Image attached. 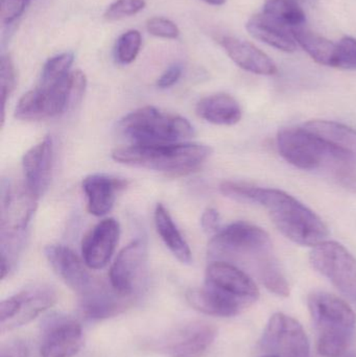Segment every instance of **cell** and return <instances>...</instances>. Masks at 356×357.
<instances>
[{
	"instance_id": "35",
	"label": "cell",
	"mask_w": 356,
	"mask_h": 357,
	"mask_svg": "<svg viewBox=\"0 0 356 357\" xmlns=\"http://www.w3.org/2000/svg\"><path fill=\"white\" fill-rule=\"evenodd\" d=\"M31 0H0V21L12 24L24 13Z\"/></svg>"
},
{
	"instance_id": "37",
	"label": "cell",
	"mask_w": 356,
	"mask_h": 357,
	"mask_svg": "<svg viewBox=\"0 0 356 357\" xmlns=\"http://www.w3.org/2000/svg\"><path fill=\"white\" fill-rule=\"evenodd\" d=\"M201 226L207 234H215L219 231V213L215 208H207L201 218Z\"/></svg>"
},
{
	"instance_id": "28",
	"label": "cell",
	"mask_w": 356,
	"mask_h": 357,
	"mask_svg": "<svg viewBox=\"0 0 356 357\" xmlns=\"http://www.w3.org/2000/svg\"><path fill=\"white\" fill-rule=\"evenodd\" d=\"M75 61L73 52H66L48 59L42 69L39 87H52L66 79Z\"/></svg>"
},
{
	"instance_id": "16",
	"label": "cell",
	"mask_w": 356,
	"mask_h": 357,
	"mask_svg": "<svg viewBox=\"0 0 356 357\" xmlns=\"http://www.w3.org/2000/svg\"><path fill=\"white\" fill-rule=\"evenodd\" d=\"M83 345V329L70 319L54 317L46 323L40 346L41 357H72Z\"/></svg>"
},
{
	"instance_id": "17",
	"label": "cell",
	"mask_w": 356,
	"mask_h": 357,
	"mask_svg": "<svg viewBox=\"0 0 356 357\" xmlns=\"http://www.w3.org/2000/svg\"><path fill=\"white\" fill-rule=\"evenodd\" d=\"M54 157V140L50 136H46L39 144L29 149L23 156L25 185L39 199L49 187Z\"/></svg>"
},
{
	"instance_id": "7",
	"label": "cell",
	"mask_w": 356,
	"mask_h": 357,
	"mask_svg": "<svg viewBox=\"0 0 356 357\" xmlns=\"http://www.w3.org/2000/svg\"><path fill=\"white\" fill-rule=\"evenodd\" d=\"M118 131L132 144H179L194 137L192 123L179 115L162 112L155 107H144L125 115Z\"/></svg>"
},
{
	"instance_id": "13",
	"label": "cell",
	"mask_w": 356,
	"mask_h": 357,
	"mask_svg": "<svg viewBox=\"0 0 356 357\" xmlns=\"http://www.w3.org/2000/svg\"><path fill=\"white\" fill-rule=\"evenodd\" d=\"M148 274V245L135 239L119 252L109 272L111 287L125 298L141 291Z\"/></svg>"
},
{
	"instance_id": "39",
	"label": "cell",
	"mask_w": 356,
	"mask_h": 357,
	"mask_svg": "<svg viewBox=\"0 0 356 357\" xmlns=\"http://www.w3.org/2000/svg\"><path fill=\"white\" fill-rule=\"evenodd\" d=\"M207 3L212 4V6H222L225 3L226 0H204Z\"/></svg>"
},
{
	"instance_id": "10",
	"label": "cell",
	"mask_w": 356,
	"mask_h": 357,
	"mask_svg": "<svg viewBox=\"0 0 356 357\" xmlns=\"http://www.w3.org/2000/svg\"><path fill=\"white\" fill-rule=\"evenodd\" d=\"M39 197L26 185L2 181L0 241L25 239L27 227L37 209Z\"/></svg>"
},
{
	"instance_id": "30",
	"label": "cell",
	"mask_w": 356,
	"mask_h": 357,
	"mask_svg": "<svg viewBox=\"0 0 356 357\" xmlns=\"http://www.w3.org/2000/svg\"><path fill=\"white\" fill-rule=\"evenodd\" d=\"M257 277L265 285V289L271 293L284 298L290 296V285L280 268L277 259L265 266Z\"/></svg>"
},
{
	"instance_id": "34",
	"label": "cell",
	"mask_w": 356,
	"mask_h": 357,
	"mask_svg": "<svg viewBox=\"0 0 356 357\" xmlns=\"http://www.w3.org/2000/svg\"><path fill=\"white\" fill-rule=\"evenodd\" d=\"M146 29L150 35L164 39H177L180 29L175 22L163 17H153L146 22Z\"/></svg>"
},
{
	"instance_id": "36",
	"label": "cell",
	"mask_w": 356,
	"mask_h": 357,
	"mask_svg": "<svg viewBox=\"0 0 356 357\" xmlns=\"http://www.w3.org/2000/svg\"><path fill=\"white\" fill-rule=\"evenodd\" d=\"M182 73H183V68H182L181 64L171 65L159 77L158 81H157V86L160 89H167V88L173 87L179 81Z\"/></svg>"
},
{
	"instance_id": "41",
	"label": "cell",
	"mask_w": 356,
	"mask_h": 357,
	"mask_svg": "<svg viewBox=\"0 0 356 357\" xmlns=\"http://www.w3.org/2000/svg\"><path fill=\"white\" fill-rule=\"evenodd\" d=\"M263 357H276V356H268V354H267V356H263Z\"/></svg>"
},
{
	"instance_id": "38",
	"label": "cell",
	"mask_w": 356,
	"mask_h": 357,
	"mask_svg": "<svg viewBox=\"0 0 356 357\" xmlns=\"http://www.w3.org/2000/svg\"><path fill=\"white\" fill-rule=\"evenodd\" d=\"M29 349L22 341H13L2 346L0 357H27Z\"/></svg>"
},
{
	"instance_id": "15",
	"label": "cell",
	"mask_w": 356,
	"mask_h": 357,
	"mask_svg": "<svg viewBox=\"0 0 356 357\" xmlns=\"http://www.w3.org/2000/svg\"><path fill=\"white\" fill-rule=\"evenodd\" d=\"M121 236V227L114 218H106L88 232L82 241V256L91 270L108 266Z\"/></svg>"
},
{
	"instance_id": "1",
	"label": "cell",
	"mask_w": 356,
	"mask_h": 357,
	"mask_svg": "<svg viewBox=\"0 0 356 357\" xmlns=\"http://www.w3.org/2000/svg\"><path fill=\"white\" fill-rule=\"evenodd\" d=\"M219 190L225 197L235 201L265 207L278 230L298 245L316 247L330 235L327 227L315 212L279 189L225 181Z\"/></svg>"
},
{
	"instance_id": "27",
	"label": "cell",
	"mask_w": 356,
	"mask_h": 357,
	"mask_svg": "<svg viewBox=\"0 0 356 357\" xmlns=\"http://www.w3.org/2000/svg\"><path fill=\"white\" fill-rule=\"evenodd\" d=\"M304 128L322 139L356 155V131L353 128L328 121H311Z\"/></svg>"
},
{
	"instance_id": "8",
	"label": "cell",
	"mask_w": 356,
	"mask_h": 357,
	"mask_svg": "<svg viewBox=\"0 0 356 357\" xmlns=\"http://www.w3.org/2000/svg\"><path fill=\"white\" fill-rule=\"evenodd\" d=\"M86 84L72 73L52 87H39L23 94L15 109L21 121H36L52 119L79 104L85 93Z\"/></svg>"
},
{
	"instance_id": "22",
	"label": "cell",
	"mask_w": 356,
	"mask_h": 357,
	"mask_svg": "<svg viewBox=\"0 0 356 357\" xmlns=\"http://www.w3.org/2000/svg\"><path fill=\"white\" fill-rule=\"evenodd\" d=\"M125 298L113 289L108 291L96 283L93 289L81 296V308L83 314L92 320L112 318L125 310Z\"/></svg>"
},
{
	"instance_id": "19",
	"label": "cell",
	"mask_w": 356,
	"mask_h": 357,
	"mask_svg": "<svg viewBox=\"0 0 356 357\" xmlns=\"http://www.w3.org/2000/svg\"><path fill=\"white\" fill-rule=\"evenodd\" d=\"M82 186L87 197L89 213L104 216L112 210L117 192L127 186V181L105 174H94L84 178Z\"/></svg>"
},
{
	"instance_id": "32",
	"label": "cell",
	"mask_w": 356,
	"mask_h": 357,
	"mask_svg": "<svg viewBox=\"0 0 356 357\" xmlns=\"http://www.w3.org/2000/svg\"><path fill=\"white\" fill-rule=\"evenodd\" d=\"M146 6L144 0H115L107 8L104 16L109 21L121 20L138 14Z\"/></svg>"
},
{
	"instance_id": "5",
	"label": "cell",
	"mask_w": 356,
	"mask_h": 357,
	"mask_svg": "<svg viewBox=\"0 0 356 357\" xmlns=\"http://www.w3.org/2000/svg\"><path fill=\"white\" fill-rule=\"evenodd\" d=\"M309 310L318 333V352L324 357H343L355 335L356 314L344 300L325 291L309 297Z\"/></svg>"
},
{
	"instance_id": "26",
	"label": "cell",
	"mask_w": 356,
	"mask_h": 357,
	"mask_svg": "<svg viewBox=\"0 0 356 357\" xmlns=\"http://www.w3.org/2000/svg\"><path fill=\"white\" fill-rule=\"evenodd\" d=\"M297 0H265L261 13L292 31L307 22V15Z\"/></svg>"
},
{
	"instance_id": "3",
	"label": "cell",
	"mask_w": 356,
	"mask_h": 357,
	"mask_svg": "<svg viewBox=\"0 0 356 357\" xmlns=\"http://www.w3.org/2000/svg\"><path fill=\"white\" fill-rule=\"evenodd\" d=\"M281 156L305 171H323L345 188L356 191V155L322 139L305 128H288L278 133Z\"/></svg>"
},
{
	"instance_id": "31",
	"label": "cell",
	"mask_w": 356,
	"mask_h": 357,
	"mask_svg": "<svg viewBox=\"0 0 356 357\" xmlns=\"http://www.w3.org/2000/svg\"><path fill=\"white\" fill-rule=\"evenodd\" d=\"M16 87V70H15L14 63L8 54H2L0 61V89H1L2 98V117L1 121L3 125L4 111L8 98Z\"/></svg>"
},
{
	"instance_id": "12",
	"label": "cell",
	"mask_w": 356,
	"mask_h": 357,
	"mask_svg": "<svg viewBox=\"0 0 356 357\" xmlns=\"http://www.w3.org/2000/svg\"><path fill=\"white\" fill-rule=\"evenodd\" d=\"M261 347L268 356L309 357V337L302 325L282 312L273 314L263 331Z\"/></svg>"
},
{
	"instance_id": "33",
	"label": "cell",
	"mask_w": 356,
	"mask_h": 357,
	"mask_svg": "<svg viewBox=\"0 0 356 357\" xmlns=\"http://www.w3.org/2000/svg\"><path fill=\"white\" fill-rule=\"evenodd\" d=\"M334 67L356 70V39L346 36L336 44Z\"/></svg>"
},
{
	"instance_id": "24",
	"label": "cell",
	"mask_w": 356,
	"mask_h": 357,
	"mask_svg": "<svg viewBox=\"0 0 356 357\" xmlns=\"http://www.w3.org/2000/svg\"><path fill=\"white\" fill-rule=\"evenodd\" d=\"M155 226L157 232L160 235L163 243L167 245L171 253L181 264H190L192 262V253L189 245L176 226L169 210L158 204L154 213Z\"/></svg>"
},
{
	"instance_id": "14",
	"label": "cell",
	"mask_w": 356,
	"mask_h": 357,
	"mask_svg": "<svg viewBox=\"0 0 356 357\" xmlns=\"http://www.w3.org/2000/svg\"><path fill=\"white\" fill-rule=\"evenodd\" d=\"M44 255L52 270L72 291L81 296L96 285V281L88 272L85 261L77 253L62 245H49L44 248Z\"/></svg>"
},
{
	"instance_id": "21",
	"label": "cell",
	"mask_w": 356,
	"mask_h": 357,
	"mask_svg": "<svg viewBox=\"0 0 356 357\" xmlns=\"http://www.w3.org/2000/svg\"><path fill=\"white\" fill-rule=\"evenodd\" d=\"M199 117L219 126L236 125L242 119V108L233 96L226 93L212 94L202 98L196 107Z\"/></svg>"
},
{
	"instance_id": "25",
	"label": "cell",
	"mask_w": 356,
	"mask_h": 357,
	"mask_svg": "<svg viewBox=\"0 0 356 357\" xmlns=\"http://www.w3.org/2000/svg\"><path fill=\"white\" fill-rule=\"evenodd\" d=\"M297 45L302 47L313 60L325 66L334 67L336 44L309 27H297L291 31Z\"/></svg>"
},
{
	"instance_id": "11",
	"label": "cell",
	"mask_w": 356,
	"mask_h": 357,
	"mask_svg": "<svg viewBox=\"0 0 356 357\" xmlns=\"http://www.w3.org/2000/svg\"><path fill=\"white\" fill-rule=\"evenodd\" d=\"M56 302V291L49 285L26 287L0 303V329L3 333L29 324Z\"/></svg>"
},
{
	"instance_id": "9",
	"label": "cell",
	"mask_w": 356,
	"mask_h": 357,
	"mask_svg": "<svg viewBox=\"0 0 356 357\" xmlns=\"http://www.w3.org/2000/svg\"><path fill=\"white\" fill-rule=\"evenodd\" d=\"M309 258L320 274L356 303V259L344 245L336 241H323L314 248Z\"/></svg>"
},
{
	"instance_id": "4",
	"label": "cell",
	"mask_w": 356,
	"mask_h": 357,
	"mask_svg": "<svg viewBox=\"0 0 356 357\" xmlns=\"http://www.w3.org/2000/svg\"><path fill=\"white\" fill-rule=\"evenodd\" d=\"M211 153L212 150L208 146L189 142L154 146L131 144L115 149L112 158L121 165L180 177L200 169Z\"/></svg>"
},
{
	"instance_id": "2",
	"label": "cell",
	"mask_w": 356,
	"mask_h": 357,
	"mask_svg": "<svg viewBox=\"0 0 356 357\" xmlns=\"http://www.w3.org/2000/svg\"><path fill=\"white\" fill-rule=\"evenodd\" d=\"M258 298V287L246 272L219 260L207 266L204 285L186 293V299L194 310L223 318L242 314Z\"/></svg>"
},
{
	"instance_id": "23",
	"label": "cell",
	"mask_w": 356,
	"mask_h": 357,
	"mask_svg": "<svg viewBox=\"0 0 356 357\" xmlns=\"http://www.w3.org/2000/svg\"><path fill=\"white\" fill-rule=\"evenodd\" d=\"M247 31L254 39L286 52H294L297 43L292 33L263 13L253 15L246 24Z\"/></svg>"
},
{
	"instance_id": "6",
	"label": "cell",
	"mask_w": 356,
	"mask_h": 357,
	"mask_svg": "<svg viewBox=\"0 0 356 357\" xmlns=\"http://www.w3.org/2000/svg\"><path fill=\"white\" fill-rule=\"evenodd\" d=\"M269 234L259 227L245 222L228 225L215 233L208 245V254L219 261L248 264L256 275L275 260Z\"/></svg>"
},
{
	"instance_id": "18",
	"label": "cell",
	"mask_w": 356,
	"mask_h": 357,
	"mask_svg": "<svg viewBox=\"0 0 356 357\" xmlns=\"http://www.w3.org/2000/svg\"><path fill=\"white\" fill-rule=\"evenodd\" d=\"M217 335V328L212 324L190 323L171 335L165 343V350L171 357H202Z\"/></svg>"
},
{
	"instance_id": "40",
	"label": "cell",
	"mask_w": 356,
	"mask_h": 357,
	"mask_svg": "<svg viewBox=\"0 0 356 357\" xmlns=\"http://www.w3.org/2000/svg\"><path fill=\"white\" fill-rule=\"evenodd\" d=\"M300 3L307 4V6H316L318 3V0H297Z\"/></svg>"
},
{
	"instance_id": "20",
	"label": "cell",
	"mask_w": 356,
	"mask_h": 357,
	"mask_svg": "<svg viewBox=\"0 0 356 357\" xmlns=\"http://www.w3.org/2000/svg\"><path fill=\"white\" fill-rule=\"evenodd\" d=\"M221 44L229 58L244 70L259 75L277 73V66L274 61L250 42L226 36L222 39Z\"/></svg>"
},
{
	"instance_id": "29",
	"label": "cell",
	"mask_w": 356,
	"mask_h": 357,
	"mask_svg": "<svg viewBox=\"0 0 356 357\" xmlns=\"http://www.w3.org/2000/svg\"><path fill=\"white\" fill-rule=\"evenodd\" d=\"M141 35L136 29H130L119 36L115 44L114 54L121 65L131 64L136 60L141 47Z\"/></svg>"
}]
</instances>
